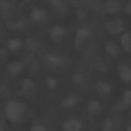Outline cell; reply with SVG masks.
<instances>
[{
  "label": "cell",
  "mask_w": 131,
  "mask_h": 131,
  "mask_svg": "<svg viewBox=\"0 0 131 131\" xmlns=\"http://www.w3.org/2000/svg\"><path fill=\"white\" fill-rule=\"evenodd\" d=\"M4 114L8 121L15 125H21L28 120L29 108L23 102L11 100L6 104Z\"/></svg>",
  "instance_id": "cell-1"
},
{
  "label": "cell",
  "mask_w": 131,
  "mask_h": 131,
  "mask_svg": "<svg viewBox=\"0 0 131 131\" xmlns=\"http://www.w3.org/2000/svg\"><path fill=\"white\" fill-rule=\"evenodd\" d=\"M90 34L91 29L86 25L81 26L77 29L74 39V48L76 50L80 49L88 40Z\"/></svg>",
  "instance_id": "cell-2"
},
{
  "label": "cell",
  "mask_w": 131,
  "mask_h": 131,
  "mask_svg": "<svg viewBox=\"0 0 131 131\" xmlns=\"http://www.w3.org/2000/svg\"><path fill=\"white\" fill-rule=\"evenodd\" d=\"M19 90L20 94L24 97L33 96L36 91L35 83L30 78H23L19 83Z\"/></svg>",
  "instance_id": "cell-3"
},
{
  "label": "cell",
  "mask_w": 131,
  "mask_h": 131,
  "mask_svg": "<svg viewBox=\"0 0 131 131\" xmlns=\"http://www.w3.org/2000/svg\"><path fill=\"white\" fill-rule=\"evenodd\" d=\"M106 30L112 35H117L122 33L124 29L123 20L120 17L107 21L104 26Z\"/></svg>",
  "instance_id": "cell-4"
},
{
  "label": "cell",
  "mask_w": 131,
  "mask_h": 131,
  "mask_svg": "<svg viewBox=\"0 0 131 131\" xmlns=\"http://www.w3.org/2000/svg\"><path fill=\"white\" fill-rule=\"evenodd\" d=\"M66 34V29L63 26L56 25L51 28L49 32V37L53 42L58 43L63 39Z\"/></svg>",
  "instance_id": "cell-5"
},
{
  "label": "cell",
  "mask_w": 131,
  "mask_h": 131,
  "mask_svg": "<svg viewBox=\"0 0 131 131\" xmlns=\"http://www.w3.org/2000/svg\"><path fill=\"white\" fill-rule=\"evenodd\" d=\"M117 71L120 80L125 84L131 82V67L125 62L120 63Z\"/></svg>",
  "instance_id": "cell-6"
},
{
  "label": "cell",
  "mask_w": 131,
  "mask_h": 131,
  "mask_svg": "<svg viewBox=\"0 0 131 131\" xmlns=\"http://www.w3.org/2000/svg\"><path fill=\"white\" fill-rule=\"evenodd\" d=\"M30 17L33 22L42 23L47 20L48 14L46 10L44 8L36 7L32 9L30 12Z\"/></svg>",
  "instance_id": "cell-7"
},
{
  "label": "cell",
  "mask_w": 131,
  "mask_h": 131,
  "mask_svg": "<svg viewBox=\"0 0 131 131\" xmlns=\"http://www.w3.org/2000/svg\"><path fill=\"white\" fill-rule=\"evenodd\" d=\"M61 127L63 131H82L83 125L78 119L70 118L62 122Z\"/></svg>",
  "instance_id": "cell-8"
},
{
  "label": "cell",
  "mask_w": 131,
  "mask_h": 131,
  "mask_svg": "<svg viewBox=\"0 0 131 131\" xmlns=\"http://www.w3.org/2000/svg\"><path fill=\"white\" fill-rule=\"evenodd\" d=\"M25 64L19 60L12 61L6 66V69L8 73L11 76H17L21 73L25 69Z\"/></svg>",
  "instance_id": "cell-9"
},
{
  "label": "cell",
  "mask_w": 131,
  "mask_h": 131,
  "mask_svg": "<svg viewBox=\"0 0 131 131\" xmlns=\"http://www.w3.org/2000/svg\"><path fill=\"white\" fill-rule=\"evenodd\" d=\"M104 48L106 53L112 58H117L121 52L120 47L113 39L107 40L104 43Z\"/></svg>",
  "instance_id": "cell-10"
},
{
  "label": "cell",
  "mask_w": 131,
  "mask_h": 131,
  "mask_svg": "<svg viewBox=\"0 0 131 131\" xmlns=\"http://www.w3.org/2000/svg\"><path fill=\"white\" fill-rule=\"evenodd\" d=\"M103 8L106 13L113 15L120 11L121 5L118 0H106L103 3Z\"/></svg>",
  "instance_id": "cell-11"
},
{
  "label": "cell",
  "mask_w": 131,
  "mask_h": 131,
  "mask_svg": "<svg viewBox=\"0 0 131 131\" xmlns=\"http://www.w3.org/2000/svg\"><path fill=\"white\" fill-rule=\"evenodd\" d=\"M81 100L80 96L76 94H71L64 98L61 102L60 105L64 108H72L76 106Z\"/></svg>",
  "instance_id": "cell-12"
},
{
  "label": "cell",
  "mask_w": 131,
  "mask_h": 131,
  "mask_svg": "<svg viewBox=\"0 0 131 131\" xmlns=\"http://www.w3.org/2000/svg\"><path fill=\"white\" fill-rule=\"evenodd\" d=\"M95 89L98 93L102 96H107L109 95L112 90L111 85L107 82L99 80L95 83Z\"/></svg>",
  "instance_id": "cell-13"
},
{
  "label": "cell",
  "mask_w": 131,
  "mask_h": 131,
  "mask_svg": "<svg viewBox=\"0 0 131 131\" xmlns=\"http://www.w3.org/2000/svg\"><path fill=\"white\" fill-rule=\"evenodd\" d=\"M120 42L124 51L126 53H131V31H127L121 35Z\"/></svg>",
  "instance_id": "cell-14"
},
{
  "label": "cell",
  "mask_w": 131,
  "mask_h": 131,
  "mask_svg": "<svg viewBox=\"0 0 131 131\" xmlns=\"http://www.w3.org/2000/svg\"><path fill=\"white\" fill-rule=\"evenodd\" d=\"M7 46L8 49L10 51L14 52L21 49L24 46V43L23 41L19 38H13L8 40Z\"/></svg>",
  "instance_id": "cell-15"
},
{
  "label": "cell",
  "mask_w": 131,
  "mask_h": 131,
  "mask_svg": "<svg viewBox=\"0 0 131 131\" xmlns=\"http://www.w3.org/2000/svg\"><path fill=\"white\" fill-rule=\"evenodd\" d=\"M101 104L97 100L91 99L87 104L86 109L88 113L91 116L97 115L101 110Z\"/></svg>",
  "instance_id": "cell-16"
},
{
  "label": "cell",
  "mask_w": 131,
  "mask_h": 131,
  "mask_svg": "<svg viewBox=\"0 0 131 131\" xmlns=\"http://www.w3.org/2000/svg\"><path fill=\"white\" fill-rule=\"evenodd\" d=\"M47 60L49 63L55 67H61L64 63V59L61 56L56 54H48L47 56Z\"/></svg>",
  "instance_id": "cell-17"
},
{
  "label": "cell",
  "mask_w": 131,
  "mask_h": 131,
  "mask_svg": "<svg viewBox=\"0 0 131 131\" xmlns=\"http://www.w3.org/2000/svg\"><path fill=\"white\" fill-rule=\"evenodd\" d=\"M129 105L126 104L122 100L115 101L112 105V110L115 112L121 113L128 108Z\"/></svg>",
  "instance_id": "cell-18"
},
{
  "label": "cell",
  "mask_w": 131,
  "mask_h": 131,
  "mask_svg": "<svg viewBox=\"0 0 131 131\" xmlns=\"http://www.w3.org/2000/svg\"><path fill=\"white\" fill-rule=\"evenodd\" d=\"M52 7L58 13H63L66 10V6L63 0H49Z\"/></svg>",
  "instance_id": "cell-19"
},
{
  "label": "cell",
  "mask_w": 131,
  "mask_h": 131,
  "mask_svg": "<svg viewBox=\"0 0 131 131\" xmlns=\"http://www.w3.org/2000/svg\"><path fill=\"white\" fill-rule=\"evenodd\" d=\"M101 131H113L114 125L111 119L109 117L104 118L100 125Z\"/></svg>",
  "instance_id": "cell-20"
},
{
  "label": "cell",
  "mask_w": 131,
  "mask_h": 131,
  "mask_svg": "<svg viewBox=\"0 0 131 131\" xmlns=\"http://www.w3.org/2000/svg\"><path fill=\"white\" fill-rule=\"evenodd\" d=\"M45 82L47 86L50 90L54 89L56 87L58 82L57 79L51 76H47L46 78Z\"/></svg>",
  "instance_id": "cell-21"
},
{
  "label": "cell",
  "mask_w": 131,
  "mask_h": 131,
  "mask_svg": "<svg viewBox=\"0 0 131 131\" xmlns=\"http://www.w3.org/2000/svg\"><path fill=\"white\" fill-rule=\"evenodd\" d=\"M29 131H47V128L43 123L37 122L31 126Z\"/></svg>",
  "instance_id": "cell-22"
},
{
  "label": "cell",
  "mask_w": 131,
  "mask_h": 131,
  "mask_svg": "<svg viewBox=\"0 0 131 131\" xmlns=\"http://www.w3.org/2000/svg\"><path fill=\"white\" fill-rule=\"evenodd\" d=\"M122 100L127 105H131V89L125 90L122 95Z\"/></svg>",
  "instance_id": "cell-23"
},
{
  "label": "cell",
  "mask_w": 131,
  "mask_h": 131,
  "mask_svg": "<svg viewBox=\"0 0 131 131\" xmlns=\"http://www.w3.org/2000/svg\"><path fill=\"white\" fill-rule=\"evenodd\" d=\"M84 76L82 73H77L72 76V81L75 84H79L83 81Z\"/></svg>",
  "instance_id": "cell-24"
},
{
  "label": "cell",
  "mask_w": 131,
  "mask_h": 131,
  "mask_svg": "<svg viewBox=\"0 0 131 131\" xmlns=\"http://www.w3.org/2000/svg\"><path fill=\"white\" fill-rule=\"evenodd\" d=\"M96 68L101 72H107L108 71V67L104 62L101 61L97 63Z\"/></svg>",
  "instance_id": "cell-25"
},
{
  "label": "cell",
  "mask_w": 131,
  "mask_h": 131,
  "mask_svg": "<svg viewBox=\"0 0 131 131\" xmlns=\"http://www.w3.org/2000/svg\"><path fill=\"white\" fill-rule=\"evenodd\" d=\"M124 11L125 13L131 15V0L128 1L124 6Z\"/></svg>",
  "instance_id": "cell-26"
},
{
  "label": "cell",
  "mask_w": 131,
  "mask_h": 131,
  "mask_svg": "<svg viewBox=\"0 0 131 131\" xmlns=\"http://www.w3.org/2000/svg\"><path fill=\"white\" fill-rule=\"evenodd\" d=\"M24 26H25V24L22 21H18L16 22V23L14 25L15 28V29L16 28L17 29H21L23 28Z\"/></svg>",
  "instance_id": "cell-27"
},
{
  "label": "cell",
  "mask_w": 131,
  "mask_h": 131,
  "mask_svg": "<svg viewBox=\"0 0 131 131\" xmlns=\"http://www.w3.org/2000/svg\"><path fill=\"white\" fill-rule=\"evenodd\" d=\"M125 131H131V124H128L127 125L126 128H125Z\"/></svg>",
  "instance_id": "cell-28"
},
{
  "label": "cell",
  "mask_w": 131,
  "mask_h": 131,
  "mask_svg": "<svg viewBox=\"0 0 131 131\" xmlns=\"http://www.w3.org/2000/svg\"><path fill=\"white\" fill-rule=\"evenodd\" d=\"M0 131H5V129L4 126L1 123H0Z\"/></svg>",
  "instance_id": "cell-29"
}]
</instances>
